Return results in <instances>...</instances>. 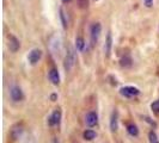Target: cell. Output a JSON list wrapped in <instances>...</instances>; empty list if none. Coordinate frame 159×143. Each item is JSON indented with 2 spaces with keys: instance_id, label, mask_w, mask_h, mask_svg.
Wrapping results in <instances>:
<instances>
[{
  "instance_id": "cell-4",
  "label": "cell",
  "mask_w": 159,
  "mask_h": 143,
  "mask_svg": "<svg viewBox=\"0 0 159 143\" xmlns=\"http://www.w3.org/2000/svg\"><path fill=\"white\" fill-rule=\"evenodd\" d=\"M41 57H42V50L41 49H32L31 51L29 53L28 60L31 64H36L40 61Z\"/></svg>"
},
{
  "instance_id": "cell-14",
  "label": "cell",
  "mask_w": 159,
  "mask_h": 143,
  "mask_svg": "<svg viewBox=\"0 0 159 143\" xmlns=\"http://www.w3.org/2000/svg\"><path fill=\"white\" fill-rule=\"evenodd\" d=\"M83 136H84V138H85V140L91 141V140H93V138L96 137V132L93 131V130H86V131H84Z\"/></svg>"
},
{
  "instance_id": "cell-15",
  "label": "cell",
  "mask_w": 159,
  "mask_h": 143,
  "mask_svg": "<svg viewBox=\"0 0 159 143\" xmlns=\"http://www.w3.org/2000/svg\"><path fill=\"white\" fill-rule=\"evenodd\" d=\"M84 47H85V41H84V38H83V37H78V38L75 40V48H77L79 51H81V50L84 49Z\"/></svg>"
},
{
  "instance_id": "cell-11",
  "label": "cell",
  "mask_w": 159,
  "mask_h": 143,
  "mask_svg": "<svg viewBox=\"0 0 159 143\" xmlns=\"http://www.w3.org/2000/svg\"><path fill=\"white\" fill-rule=\"evenodd\" d=\"M111 47H112V37H111V33L109 32L108 36H107V40H105V46H104V51H105V55L107 56H110Z\"/></svg>"
},
{
  "instance_id": "cell-21",
  "label": "cell",
  "mask_w": 159,
  "mask_h": 143,
  "mask_svg": "<svg viewBox=\"0 0 159 143\" xmlns=\"http://www.w3.org/2000/svg\"><path fill=\"white\" fill-rule=\"evenodd\" d=\"M62 1H64V2H70L71 0H62Z\"/></svg>"
},
{
  "instance_id": "cell-16",
  "label": "cell",
  "mask_w": 159,
  "mask_h": 143,
  "mask_svg": "<svg viewBox=\"0 0 159 143\" xmlns=\"http://www.w3.org/2000/svg\"><path fill=\"white\" fill-rule=\"evenodd\" d=\"M120 64H121L122 67H130V66H132V58L128 57V56H125V57L121 58Z\"/></svg>"
},
{
  "instance_id": "cell-17",
  "label": "cell",
  "mask_w": 159,
  "mask_h": 143,
  "mask_svg": "<svg viewBox=\"0 0 159 143\" xmlns=\"http://www.w3.org/2000/svg\"><path fill=\"white\" fill-rule=\"evenodd\" d=\"M148 141H150V143H159L158 137H157L154 131H150V134H148Z\"/></svg>"
},
{
  "instance_id": "cell-7",
  "label": "cell",
  "mask_w": 159,
  "mask_h": 143,
  "mask_svg": "<svg viewBox=\"0 0 159 143\" xmlns=\"http://www.w3.org/2000/svg\"><path fill=\"white\" fill-rule=\"evenodd\" d=\"M85 122H86V124L90 128L97 125V123H98V116H97V113L93 111H90L86 115V117H85Z\"/></svg>"
},
{
  "instance_id": "cell-19",
  "label": "cell",
  "mask_w": 159,
  "mask_h": 143,
  "mask_svg": "<svg viewBox=\"0 0 159 143\" xmlns=\"http://www.w3.org/2000/svg\"><path fill=\"white\" fill-rule=\"evenodd\" d=\"M60 18H61V23L65 29L67 28V20H66V16H65V12L62 8H60Z\"/></svg>"
},
{
  "instance_id": "cell-2",
  "label": "cell",
  "mask_w": 159,
  "mask_h": 143,
  "mask_svg": "<svg viewBox=\"0 0 159 143\" xmlns=\"http://www.w3.org/2000/svg\"><path fill=\"white\" fill-rule=\"evenodd\" d=\"M120 93L126 98H133V97H136L139 94L140 91L136 87H133V86H126V87H122L120 89Z\"/></svg>"
},
{
  "instance_id": "cell-10",
  "label": "cell",
  "mask_w": 159,
  "mask_h": 143,
  "mask_svg": "<svg viewBox=\"0 0 159 143\" xmlns=\"http://www.w3.org/2000/svg\"><path fill=\"white\" fill-rule=\"evenodd\" d=\"M20 47V44H19V41L17 40V37L15 36H10V43H8V48H10V50L12 51V53H16L17 50L19 49Z\"/></svg>"
},
{
  "instance_id": "cell-18",
  "label": "cell",
  "mask_w": 159,
  "mask_h": 143,
  "mask_svg": "<svg viewBox=\"0 0 159 143\" xmlns=\"http://www.w3.org/2000/svg\"><path fill=\"white\" fill-rule=\"evenodd\" d=\"M151 109H152V111L154 112L156 115H159V99H158V100H156V102H153V103H152Z\"/></svg>"
},
{
  "instance_id": "cell-22",
  "label": "cell",
  "mask_w": 159,
  "mask_h": 143,
  "mask_svg": "<svg viewBox=\"0 0 159 143\" xmlns=\"http://www.w3.org/2000/svg\"><path fill=\"white\" fill-rule=\"evenodd\" d=\"M96 1H97V0H96Z\"/></svg>"
},
{
  "instance_id": "cell-12",
  "label": "cell",
  "mask_w": 159,
  "mask_h": 143,
  "mask_svg": "<svg viewBox=\"0 0 159 143\" xmlns=\"http://www.w3.org/2000/svg\"><path fill=\"white\" fill-rule=\"evenodd\" d=\"M117 111H114L111 113V117H110V129L111 131H116L117 128H119V124H117Z\"/></svg>"
},
{
  "instance_id": "cell-3",
  "label": "cell",
  "mask_w": 159,
  "mask_h": 143,
  "mask_svg": "<svg viewBox=\"0 0 159 143\" xmlns=\"http://www.w3.org/2000/svg\"><path fill=\"white\" fill-rule=\"evenodd\" d=\"M23 125L22 124H15L13 127L11 128V130H10V137L13 140V141H16V140H18L20 136H22V134H23Z\"/></svg>"
},
{
  "instance_id": "cell-13",
  "label": "cell",
  "mask_w": 159,
  "mask_h": 143,
  "mask_svg": "<svg viewBox=\"0 0 159 143\" xmlns=\"http://www.w3.org/2000/svg\"><path fill=\"white\" fill-rule=\"evenodd\" d=\"M127 131H128V134L132 136L139 135V129H138V127H136L135 124H133V123H130V124L127 125Z\"/></svg>"
},
{
  "instance_id": "cell-1",
  "label": "cell",
  "mask_w": 159,
  "mask_h": 143,
  "mask_svg": "<svg viewBox=\"0 0 159 143\" xmlns=\"http://www.w3.org/2000/svg\"><path fill=\"white\" fill-rule=\"evenodd\" d=\"M75 63V53H74V49L73 48H68L66 56H65V69L67 72H70L73 68V66Z\"/></svg>"
},
{
  "instance_id": "cell-8",
  "label": "cell",
  "mask_w": 159,
  "mask_h": 143,
  "mask_svg": "<svg viewBox=\"0 0 159 143\" xmlns=\"http://www.w3.org/2000/svg\"><path fill=\"white\" fill-rule=\"evenodd\" d=\"M60 120H61V111L60 110H55V111L52 113V116L48 118V124L50 127L57 125L60 123Z\"/></svg>"
},
{
  "instance_id": "cell-5",
  "label": "cell",
  "mask_w": 159,
  "mask_h": 143,
  "mask_svg": "<svg viewBox=\"0 0 159 143\" xmlns=\"http://www.w3.org/2000/svg\"><path fill=\"white\" fill-rule=\"evenodd\" d=\"M101 31H102V26L99 23H95L92 26H91V41L92 43H96L97 40L99 38V35H101Z\"/></svg>"
},
{
  "instance_id": "cell-6",
  "label": "cell",
  "mask_w": 159,
  "mask_h": 143,
  "mask_svg": "<svg viewBox=\"0 0 159 143\" xmlns=\"http://www.w3.org/2000/svg\"><path fill=\"white\" fill-rule=\"evenodd\" d=\"M10 94H11L12 100H15V102H20L24 97L22 89H20V87H18V86H12L11 89H10Z\"/></svg>"
},
{
  "instance_id": "cell-20",
  "label": "cell",
  "mask_w": 159,
  "mask_h": 143,
  "mask_svg": "<svg viewBox=\"0 0 159 143\" xmlns=\"http://www.w3.org/2000/svg\"><path fill=\"white\" fill-rule=\"evenodd\" d=\"M146 7H152L153 6V0H143Z\"/></svg>"
},
{
  "instance_id": "cell-9",
  "label": "cell",
  "mask_w": 159,
  "mask_h": 143,
  "mask_svg": "<svg viewBox=\"0 0 159 143\" xmlns=\"http://www.w3.org/2000/svg\"><path fill=\"white\" fill-rule=\"evenodd\" d=\"M48 78L52 81V84L54 85H59L60 84V75H59V72L55 68H52L48 72Z\"/></svg>"
}]
</instances>
